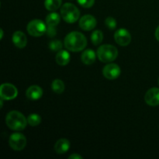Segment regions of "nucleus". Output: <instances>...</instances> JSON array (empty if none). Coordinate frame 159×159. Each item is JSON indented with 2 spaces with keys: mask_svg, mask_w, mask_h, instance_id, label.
I'll return each mask as SVG.
<instances>
[{
  "mask_svg": "<svg viewBox=\"0 0 159 159\" xmlns=\"http://www.w3.org/2000/svg\"><path fill=\"white\" fill-rule=\"evenodd\" d=\"M64 44L68 51L79 52L85 49L87 46L86 37L82 33L73 31L65 37Z\"/></svg>",
  "mask_w": 159,
  "mask_h": 159,
  "instance_id": "obj_1",
  "label": "nucleus"
},
{
  "mask_svg": "<svg viewBox=\"0 0 159 159\" xmlns=\"http://www.w3.org/2000/svg\"><path fill=\"white\" fill-rule=\"evenodd\" d=\"M6 124L11 130L20 131L24 130L28 122L27 119L20 112L12 110L6 115Z\"/></svg>",
  "mask_w": 159,
  "mask_h": 159,
  "instance_id": "obj_2",
  "label": "nucleus"
},
{
  "mask_svg": "<svg viewBox=\"0 0 159 159\" xmlns=\"http://www.w3.org/2000/svg\"><path fill=\"white\" fill-rule=\"evenodd\" d=\"M97 57L102 62L110 63L116 60L118 56V50L116 47L110 44H104L99 47L97 50Z\"/></svg>",
  "mask_w": 159,
  "mask_h": 159,
  "instance_id": "obj_3",
  "label": "nucleus"
},
{
  "mask_svg": "<svg viewBox=\"0 0 159 159\" xmlns=\"http://www.w3.org/2000/svg\"><path fill=\"white\" fill-rule=\"evenodd\" d=\"M61 16L67 23H74L79 19L80 12L74 4L67 2L61 8Z\"/></svg>",
  "mask_w": 159,
  "mask_h": 159,
  "instance_id": "obj_4",
  "label": "nucleus"
},
{
  "mask_svg": "<svg viewBox=\"0 0 159 159\" xmlns=\"http://www.w3.org/2000/svg\"><path fill=\"white\" fill-rule=\"evenodd\" d=\"M47 26L40 20H34L27 25V32L33 37H41L46 33Z\"/></svg>",
  "mask_w": 159,
  "mask_h": 159,
  "instance_id": "obj_5",
  "label": "nucleus"
},
{
  "mask_svg": "<svg viewBox=\"0 0 159 159\" xmlns=\"http://www.w3.org/2000/svg\"><path fill=\"white\" fill-rule=\"evenodd\" d=\"M9 146L15 151H22L26 145V138L23 134L14 133L11 134L9 140Z\"/></svg>",
  "mask_w": 159,
  "mask_h": 159,
  "instance_id": "obj_6",
  "label": "nucleus"
},
{
  "mask_svg": "<svg viewBox=\"0 0 159 159\" xmlns=\"http://www.w3.org/2000/svg\"><path fill=\"white\" fill-rule=\"evenodd\" d=\"M18 95L16 87L10 83H3L0 87V96L4 100L14 99Z\"/></svg>",
  "mask_w": 159,
  "mask_h": 159,
  "instance_id": "obj_7",
  "label": "nucleus"
},
{
  "mask_svg": "<svg viewBox=\"0 0 159 159\" xmlns=\"http://www.w3.org/2000/svg\"><path fill=\"white\" fill-rule=\"evenodd\" d=\"M114 39L116 43L123 47L127 46L131 42V35L127 30L120 28L115 32Z\"/></svg>",
  "mask_w": 159,
  "mask_h": 159,
  "instance_id": "obj_8",
  "label": "nucleus"
},
{
  "mask_svg": "<svg viewBox=\"0 0 159 159\" xmlns=\"http://www.w3.org/2000/svg\"><path fill=\"white\" fill-rule=\"evenodd\" d=\"M121 70L116 64H108L102 69V74L106 79L109 80H114L120 75Z\"/></svg>",
  "mask_w": 159,
  "mask_h": 159,
  "instance_id": "obj_9",
  "label": "nucleus"
},
{
  "mask_svg": "<svg viewBox=\"0 0 159 159\" xmlns=\"http://www.w3.org/2000/svg\"><path fill=\"white\" fill-rule=\"evenodd\" d=\"M144 100L148 105L156 107L159 105V88H152L146 93Z\"/></svg>",
  "mask_w": 159,
  "mask_h": 159,
  "instance_id": "obj_10",
  "label": "nucleus"
},
{
  "mask_svg": "<svg viewBox=\"0 0 159 159\" xmlns=\"http://www.w3.org/2000/svg\"><path fill=\"white\" fill-rule=\"evenodd\" d=\"M96 18L92 15H85L79 20V26L85 31H90L96 26Z\"/></svg>",
  "mask_w": 159,
  "mask_h": 159,
  "instance_id": "obj_11",
  "label": "nucleus"
},
{
  "mask_svg": "<svg viewBox=\"0 0 159 159\" xmlns=\"http://www.w3.org/2000/svg\"><path fill=\"white\" fill-rule=\"evenodd\" d=\"M12 40L14 45L20 49L24 48L27 43V38L22 31H16L12 35Z\"/></svg>",
  "mask_w": 159,
  "mask_h": 159,
  "instance_id": "obj_12",
  "label": "nucleus"
},
{
  "mask_svg": "<svg viewBox=\"0 0 159 159\" xmlns=\"http://www.w3.org/2000/svg\"><path fill=\"white\" fill-rule=\"evenodd\" d=\"M26 96L31 100H37L43 96V89L38 85H31L26 90Z\"/></svg>",
  "mask_w": 159,
  "mask_h": 159,
  "instance_id": "obj_13",
  "label": "nucleus"
},
{
  "mask_svg": "<svg viewBox=\"0 0 159 159\" xmlns=\"http://www.w3.org/2000/svg\"><path fill=\"white\" fill-rule=\"evenodd\" d=\"M70 148V142L68 139H59L54 144V151L59 155L65 154Z\"/></svg>",
  "mask_w": 159,
  "mask_h": 159,
  "instance_id": "obj_14",
  "label": "nucleus"
},
{
  "mask_svg": "<svg viewBox=\"0 0 159 159\" xmlns=\"http://www.w3.org/2000/svg\"><path fill=\"white\" fill-rule=\"evenodd\" d=\"M96 54L94 51L91 49H87L84 51L81 56V60L85 65H93L96 61Z\"/></svg>",
  "mask_w": 159,
  "mask_h": 159,
  "instance_id": "obj_15",
  "label": "nucleus"
},
{
  "mask_svg": "<svg viewBox=\"0 0 159 159\" xmlns=\"http://www.w3.org/2000/svg\"><path fill=\"white\" fill-rule=\"evenodd\" d=\"M70 57H71L68 51L65 50H61L56 54L55 60L57 65H61V66H65L69 63Z\"/></svg>",
  "mask_w": 159,
  "mask_h": 159,
  "instance_id": "obj_16",
  "label": "nucleus"
},
{
  "mask_svg": "<svg viewBox=\"0 0 159 159\" xmlns=\"http://www.w3.org/2000/svg\"><path fill=\"white\" fill-rule=\"evenodd\" d=\"M61 21V16L57 12H51L48 15L46 18V23L48 26H56Z\"/></svg>",
  "mask_w": 159,
  "mask_h": 159,
  "instance_id": "obj_17",
  "label": "nucleus"
},
{
  "mask_svg": "<svg viewBox=\"0 0 159 159\" xmlns=\"http://www.w3.org/2000/svg\"><path fill=\"white\" fill-rule=\"evenodd\" d=\"M62 0H45L44 6L48 11H55L61 7Z\"/></svg>",
  "mask_w": 159,
  "mask_h": 159,
  "instance_id": "obj_18",
  "label": "nucleus"
},
{
  "mask_svg": "<svg viewBox=\"0 0 159 159\" xmlns=\"http://www.w3.org/2000/svg\"><path fill=\"white\" fill-rule=\"evenodd\" d=\"M51 89L54 93L57 94H61L65 91V84L61 79H55L51 84Z\"/></svg>",
  "mask_w": 159,
  "mask_h": 159,
  "instance_id": "obj_19",
  "label": "nucleus"
},
{
  "mask_svg": "<svg viewBox=\"0 0 159 159\" xmlns=\"http://www.w3.org/2000/svg\"><path fill=\"white\" fill-rule=\"evenodd\" d=\"M102 40H103V34L102 31L98 30L93 31L91 35V40L93 44L97 46L102 43Z\"/></svg>",
  "mask_w": 159,
  "mask_h": 159,
  "instance_id": "obj_20",
  "label": "nucleus"
},
{
  "mask_svg": "<svg viewBox=\"0 0 159 159\" xmlns=\"http://www.w3.org/2000/svg\"><path fill=\"white\" fill-rule=\"evenodd\" d=\"M27 122L29 125L32 126V127H36L41 123V117L40 115L37 114V113H33V114L29 115L27 118Z\"/></svg>",
  "mask_w": 159,
  "mask_h": 159,
  "instance_id": "obj_21",
  "label": "nucleus"
},
{
  "mask_svg": "<svg viewBox=\"0 0 159 159\" xmlns=\"http://www.w3.org/2000/svg\"><path fill=\"white\" fill-rule=\"evenodd\" d=\"M49 46V48L53 51H60L62 50V43L61 40H51V42L49 43L48 44Z\"/></svg>",
  "mask_w": 159,
  "mask_h": 159,
  "instance_id": "obj_22",
  "label": "nucleus"
},
{
  "mask_svg": "<svg viewBox=\"0 0 159 159\" xmlns=\"http://www.w3.org/2000/svg\"><path fill=\"white\" fill-rule=\"evenodd\" d=\"M105 25L108 27L109 30H113L116 28V21L113 17L109 16L105 20Z\"/></svg>",
  "mask_w": 159,
  "mask_h": 159,
  "instance_id": "obj_23",
  "label": "nucleus"
},
{
  "mask_svg": "<svg viewBox=\"0 0 159 159\" xmlns=\"http://www.w3.org/2000/svg\"><path fill=\"white\" fill-rule=\"evenodd\" d=\"M79 4L84 8H90L94 5L95 0H77Z\"/></svg>",
  "mask_w": 159,
  "mask_h": 159,
  "instance_id": "obj_24",
  "label": "nucleus"
},
{
  "mask_svg": "<svg viewBox=\"0 0 159 159\" xmlns=\"http://www.w3.org/2000/svg\"><path fill=\"white\" fill-rule=\"evenodd\" d=\"M46 34L48 35V37H50V38H53V37H55L56 34H57V30H56L55 26H48Z\"/></svg>",
  "mask_w": 159,
  "mask_h": 159,
  "instance_id": "obj_25",
  "label": "nucleus"
},
{
  "mask_svg": "<svg viewBox=\"0 0 159 159\" xmlns=\"http://www.w3.org/2000/svg\"><path fill=\"white\" fill-rule=\"evenodd\" d=\"M68 158L69 159H82L83 158V157L81 156V155H79V154H73V155H70V156L68 157Z\"/></svg>",
  "mask_w": 159,
  "mask_h": 159,
  "instance_id": "obj_26",
  "label": "nucleus"
},
{
  "mask_svg": "<svg viewBox=\"0 0 159 159\" xmlns=\"http://www.w3.org/2000/svg\"><path fill=\"white\" fill-rule=\"evenodd\" d=\"M155 37H156L157 40L159 41V26L157 27L156 30H155Z\"/></svg>",
  "mask_w": 159,
  "mask_h": 159,
  "instance_id": "obj_27",
  "label": "nucleus"
},
{
  "mask_svg": "<svg viewBox=\"0 0 159 159\" xmlns=\"http://www.w3.org/2000/svg\"><path fill=\"white\" fill-rule=\"evenodd\" d=\"M0 31H1V35H0V39H2L3 37V30L2 29H0Z\"/></svg>",
  "mask_w": 159,
  "mask_h": 159,
  "instance_id": "obj_28",
  "label": "nucleus"
},
{
  "mask_svg": "<svg viewBox=\"0 0 159 159\" xmlns=\"http://www.w3.org/2000/svg\"><path fill=\"white\" fill-rule=\"evenodd\" d=\"M3 100L4 99L2 98H1V100H0V103H1V108H2V106H3Z\"/></svg>",
  "mask_w": 159,
  "mask_h": 159,
  "instance_id": "obj_29",
  "label": "nucleus"
},
{
  "mask_svg": "<svg viewBox=\"0 0 159 159\" xmlns=\"http://www.w3.org/2000/svg\"><path fill=\"white\" fill-rule=\"evenodd\" d=\"M158 84H159V78H158Z\"/></svg>",
  "mask_w": 159,
  "mask_h": 159,
  "instance_id": "obj_30",
  "label": "nucleus"
}]
</instances>
